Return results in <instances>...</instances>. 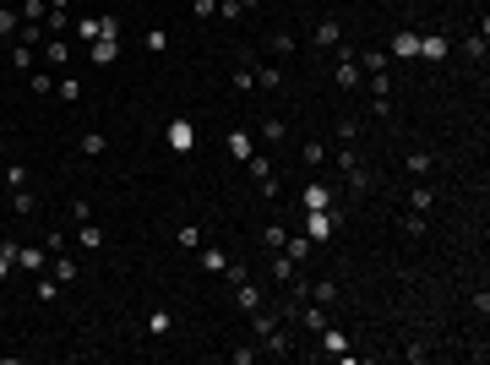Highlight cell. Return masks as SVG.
Segmentation results:
<instances>
[{
	"mask_svg": "<svg viewBox=\"0 0 490 365\" xmlns=\"http://www.w3.org/2000/svg\"><path fill=\"white\" fill-rule=\"evenodd\" d=\"M392 55H403V61H408V55H420V33H408V27H403V33L392 39Z\"/></svg>",
	"mask_w": 490,
	"mask_h": 365,
	"instance_id": "16",
	"label": "cell"
},
{
	"mask_svg": "<svg viewBox=\"0 0 490 365\" xmlns=\"http://www.w3.org/2000/svg\"><path fill=\"white\" fill-rule=\"evenodd\" d=\"M322 159H327V147H322V142H306V163H310V169H316Z\"/></svg>",
	"mask_w": 490,
	"mask_h": 365,
	"instance_id": "41",
	"label": "cell"
},
{
	"mask_svg": "<svg viewBox=\"0 0 490 365\" xmlns=\"http://www.w3.org/2000/svg\"><path fill=\"white\" fill-rule=\"evenodd\" d=\"M463 55H469V61H485V33H469V39H463Z\"/></svg>",
	"mask_w": 490,
	"mask_h": 365,
	"instance_id": "26",
	"label": "cell"
},
{
	"mask_svg": "<svg viewBox=\"0 0 490 365\" xmlns=\"http://www.w3.org/2000/svg\"><path fill=\"white\" fill-rule=\"evenodd\" d=\"M306 300L332 305V300H338V284H332V278H316V284H306Z\"/></svg>",
	"mask_w": 490,
	"mask_h": 365,
	"instance_id": "7",
	"label": "cell"
},
{
	"mask_svg": "<svg viewBox=\"0 0 490 365\" xmlns=\"http://www.w3.org/2000/svg\"><path fill=\"white\" fill-rule=\"evenodd\" d=\"M408 175H430V153H408Z\"/></svg>",
	"mask_w": 490,
	"mask_h": 365,
	"instance_id": "38",
	"label": "cell"
},
{
	"mask_svg": "<svg viewBox=\"0 0 490 365\" xmlns=\"http://www.w3.org/2000/svg\"><path fill=\"white\" fill-rule=\"evenodd\" d=\"M327 6H338V0H327Z\"/></svg>",
	"mask_w": 490,
	"mask_h": 365,
	"instance_id": "46",
	"label": "cell"
},
{
	"mask_svg": "<svg viewBox=\"0 0 490 365\" xmlns=\"http://www.w3.org/2000/svg\"><path fill=\"white\" fill-rule=\"evenodd\" d=\"M229 153H234V159H251V153H256L251 131H229Z\"/></svg>",
	"mask_w": 490,
	"mask_h": 365,
	"instance_id": "13",
	"label": "cell"
},
{
	"mask_svg": "<svg viewBox=\"0 0 490 365\" xmlns=\"http://www.w3.org/2000/svg\"><path fill=\"white\" fill-rule=\"evenodd\" d=\"M224 262H229V256L218 251V245H213V251H202V273H224Z\"/></svg>",
	"mask_w": 490,
	"mask_h": 365,
	"instance_id": "27",
	"label": "cell"
},
{
	"mask_svg": "<svg viewBox=\"0 0 490 365\" xmlns=\"http://www.w3.org/2000/svg\"><path fill=\"white\" fill-rule=\"evenodd\" d=\"M267 354H272V360H289V354H294V344H289L284 327H272V333H267Z\"/></svg>",
	"mask_w": 490,
	"mask_h": 365,
	"instance_id": "8",
	"label": "cell"
},
{
	"mask_svg": "<svg viewBox=\"0 0 490 365\" xmlns=\"http://www.w3.org/2000/svg\"><path fill=\"white\" fill-rule=\"evenodd\" d=\"M447 49H452V39H441V33L420 39V55H425V61H447Z\"/></svg>",
	"mask_w": 490,
	"mask_h": 365,
	"instance_id": "9",
	"label": "cell"
},
{
	"mask_svg": "<svg viewBox=\"0 0 490 365\" xmlns=\"http://www.w3.org/2000/svg\"><path fill=\"white\" fill-rule=\"evenodd\" d=\"M6 185H11V191H17V185H27V169H22V163H6Z\"/></svg>",
	"mask_w": 490,
	"mask_h": 365,
	"instance_id": "39",
	"label": "cell"
},
{
	"mask_svg": "<svg viewBox=\"0 0 490 365\" xmlns=\"http://www.w3.org/2000/svg\"><path fill=\"white\" fill-rule=\"evenodd\" d=\"M338 87H365V71H360V61H338Z\"/></svg>",
	"mask_w": 490,
	"mask_h": 365,
	"instance_id": "6",
	"label": "cell"
},
{
	"mask_svg": "<svg viewBox=\"0 0 490 365\" xmlns=\"http://www.w3.org/2000/svg\"><path fill=\"white\" fill-rule=\"evenodd\" d=\"M262 240L272 245V251H284V240H289V235H284V223H267V229H262Z\"/></svg>",
	"mask_w": 490,
	"mask_h": 365,
	"instance_id": "31",
	"label": "cell"
},
{
	"mask_svg": "<svg viewBox=\"0 0 490 365\" xmlns=\"http://www.w3.org/2000/svg\"><path fill=\"white\" fill-rule=\"evenodd\" d=\"M251 77H256V87H262V93H278V87H284V71H278V66H251Z\"/></svg>",
	"mask_w": 490,
	"mask_h": 365,
	"instance_id": "2",
	"label": "cell"
},
{
	"mask_svg": "<svg viewBox=\"0 0 490 365\" xmlns=\"http://www.w3.org/2000/svg\"><path fill=\"white\" fill-rule=\"evenodd\" d=\"M22 22H17V11H6V6H0V39H6V33H17Z\"/></svg>",
	"mask_w": 490,
	"mask_h": 365,
	"instance_id": "40",
	"label": "cell"
},
{
	"mask_svg": "<svg viewBox=\"0 0 490 365\" xmlns=\"http://www.w3.org/2000/svg\"><path fill=\"white\" fill-rule=\"evenodd\" d=\"M103 147H109V142H103V137H99V131H82V153H87V159H99V153H103Z\"/></svg>",
	"mask_w": 490,
	"mask_h": 365,
	"instance_id": "24",
	"label": "cell"
},
{
	"mask_svg": "<svg viewBox=\"0 0 490 365\" xmlns=\"http://www.w3.org/2000/svg\"><path fill=\"white\" fill-rule=\"evenodd\" d=\"M55 93H61L65 104H77V99H82V82H77V77H61V82H55Z\"/></svg>",
	"mask_w": 490,
	"mask_h": 365,
	"instance_id": "22",
	"label": "cell"
},
{
	"mask_svg": "<svg viewBox=\"0 0 490 365\" xmlns=\"http://www.w3.org/2000/svg\"><path fill=\"white\" fill-rule=\"evenodd\" d=\"M142 49H153V55H163V49H169V33H163V27H153V33H147V39H142Z\"/></svg>",
	"mask_w": 490,
	"mask_h": 365,
	"instance_id": "30",
	"label": "cell"
},
{
	"mask_svg": "<svg viewBox=\"0 0 490 365\" xmlns=\"http://www.w3.org/2000/svg\"><path fill=\"white\" fill-rule=\"evenodd\" d=\"M272 278H284V284H289V278H294V262H289L284 251H278V256H272Z\"/></svg>",
	"mask_w": 490,
	"mask_h": 365,
	"instance_id": "34",
	"label": "cell"
},
{
	"mask_svg": "<svg viewBox=\"0 0 490 365\" xmlns=\"http://www.w3.org/2000/svg\"><path fill=\"white\" fill-rule=\"evenodd\" d=\"M49 11H71V0H49Z\"/></svg>",
	"mask_w": 490,
	"mask_h": 365,
	"instance_id": "43",
	"label": "cell"
},
{
	"mask_svg": "<svg viewBox=\"0 0 490 365\" xmlns=\"http://www.w3.org/2000/svg\"><path fill=\"white\" fill-rule=\"evenodd\" d=\"M338 39H344V27H338L332 17H327V22H316V33H310V44H316V49H332Z\"/></svg>",
	"mask_w": 490,
	"mask_h": 365,
	"instance_id": "3",
	"label": "cell"
},
{
	"mask_svg": "<svg viewBox=\"0 0 490 365\" xmlns=\"http://www.w3.org/2000/svg\"><path fill=\"white\" fill-rule=\"evenodd\" d=\"M77 240H82V251H99V245H103V229H99V223H82Z\"/></svg>",
	"mask_w": 490,
	"mask_h": 365,
	"instance_id": "19",
	"label": "cell"
},
{
	"mask_svg": "<svg viewBox=\"0 0 490 365\" xmlns=\"http://www.w3.org/2000/svg\"><path fill=\"white\" fill-rule=\"evenodd\" d=\"M11 61H17V71H33V44H11Z\"/></svg>",
	"mask_w": 490,
	"mask_h": 365,
	"instance_id": "23",
	"label": "cell"
},
{
	"mask_svg": "<svg viewBox=\"0 0 490 365\" xmlns=\"http://www.w3.org/2000/svg\"><path fill=\"white\" fill-rule=\"evenodd\" d=\"M27 87H33V93H55V77H49V71H33V77H27Z\"/></svg>",
	"mask_w": 490,
	"mask_h": 365,
	"instance_id": "32",
	"label": "cell"
},
{
	"mask_svg": "<svg viewBox=\"0 0 490 365\" xmlns=\"http://www.w3.org/2000/svg\"><path fill=\"white\" fill-rule=\"evenodd\" d=\"M44 61H49V66H65V61H71V44L49 39V44H44Z\"/></svg>",
	"mask_w": 490,
	"mask_h": 365,
	"instance_id": "18",
	"label": "cell"
},
{
	"mask_svg": "<svg viewBox=\"0 0 490 365\" xmlns=\"http://www.w3.org/2000/svg\"><path fill=\"white\" fill-rule=\"evenodd\" d=\"M322 354H338V360L348 354V349H344V333H338V327H322Z\"/></svg>",
	"mask_w": 490,
	"mask_h": 365,
	"instance_id": "14",
	"label": "cell"
},
{
	"mask_svg": "<svg viewBox=\"0 0 490 365\" xmlns=\"http://www.w3.org/2000/svg\"><path fill=\"white\" fill-rule=\"evenodd\" d=\"M251 6H256V0H218V17H224V22H240Z\"/></svg>",
	"mask_w": 490,
	"mask_h": 365,
	"instance_id": "15",
	"label": "cell"
},
{
	"mask_svg": "<svg viewBox=\"0 0 490 365\" xmlns=\"http://www.w3.org/2000/svg\"><path fill=\"white\" fill-rule=\"evenodd\" d=\"M306 235L310 240H327V235H332V213H327V207H316V213L306 218Z\"/></svg>",
	"mask_w": 490,
	"mask_h": 365,
	"instance_id": "5",
	"label": "cell"
},
{
	"mask_svg": "<svg viewBox=\"0 0 490 365\" xmlns=\"http://www.w3.org/2000/svg\"><path fill=\"white\" fill-rule=\"evenodd\" d=\"M360 71H365V77H370V71H387V55H382V49H365V61H360Z\"/></svg>",
	"mask_w": 490,
	"mask_h": 365,
	"instance_id": "28",
	"label": "cell"
},
{
	"mask_svg": "<svg viewBox=\"0 0 490 365\" xmlns=\"http://www.w3.org/2000/svg\"><path fill=\"white\" fill-rule=\"evenodd\" d=\"M175 240H180L185 251H196V245H202V229H196V223H180V235H175Z\"/></svg>",
	"mask_w": 490,
	"mask_h": 365,
	"instance_id": "25",
	"label": "cell"
},
{
	"mask_svg": "<svg viewBox=\"0 0 490 365\" xmlns=\"http://www.w3.org/2000/svg\"><path fill=\"white\" fill-rule=\"evenodd\" d=\"M191 11H196V17H213V11H218V0H191Z\"/></svg>",
	"mask_w": 490,
	"mask_h": 365,
	"instance_id": "42",
	"label": "cell"
},
{
	"mask_svg": "<svg viewBox=\"0 0 490 365\" xmlns=\"http://www.w3.org/2000/svg\"><path fill=\"white\" fill-rule=\"evenodd\" d=\"M49 267H55V278H61V284H71V278H77V262H65V256H49Z\"/></svg>",
	"mask_w": 490,
	"mask_h": 365,
	"instance_id": "29",
	"label": "cell"
},
{
	"mask_svg": "<svg viewBox=\"0 0 490 365\" xmlns=\"http://www.w3.org/2000/svg\"><path fill=\"white\" fill-rule=\"evenodd\" d=\"M55 295H61V278H44V273H39V300L49 305V300H55Z\"/></svg>",
	"mask_w": 490,
	"mask_h": 365,
	"instance_id": "35",
	"label": "cell"
},
{
	"mask_svg": "<svg viewBox=\"0 0 490 365\" xmlns=\"http://www.w3.org/2000/svg\"><path fill=\"white\" fill-rule=\"evenodd\" d=\"M0 218H6V202H0Z\"/></svg>",
	"mask_w": 490,
	"mask_h": 365,
	"instance_id": "45",
	"label": "cell"
},
{
	"mask_svg": "<svg viewBox=\"0 0 490 365\" xmlns=\"http://www.w3.org/2000/svg\"><path fill=\"white\" fill-rule=\"evenodd\" d=\"M262 137H267V142H284L289 125H284V120H262Z\"/></svg>",
	"mask_w": 490,
	"mask_h": 365,
	"instance_id": "33",
	"label": "cell"
},
{
	"mask_svg": "<svg viewBox=\"0 0 490 365\" xmlns=\"http://www.w3.org/2000/svg\"><path fill=\"white\" fill-rule=\"evenodd\" d=\"M17 267H27V273L39 278V273H44V251H39V245H17Z\"/></svg>",
	"mask_w": 490,
	"mask_h": 365,
	"instance_id": "10",
	"label": "cell"
},
{
	"mask_svg": "<svg viewBox=\"0 0 490 365\" xmlns=\"http://www.w3.org/2000/svg\"><path fill=\"white\" fill-rule=\"evenodd\" d=\"M430 202H436L430 185H414V191H408V213H430Z\"/></svg>",
	"mask_w": 490,
	"mask_h": 365,
	"instance_id": "12",
	"label": "cell"
},
{
	"mask_svg": "<svg viewBox=\"0 0 490 365\" xmlns=\"http://www.w3.org/2000/svg\"><path fill=\"white\" fill-rule=\"evenodd\" d=\"M39 197H33V191H27V185H17V191H11V213H22V218H33V213H39Z\"/></svg>",
	"mask_w": 490,
	"mask_h": 365,
	"instance_id": "4",
	"label": "cell"
},
{
	"mask_svg": "<svg viewBox=\"0 0 490 365\" xmlns=\"http://www.w3.org/2000/svg\"><path fill=\"white\" fill-rule=\"evenodd\" d=\"M77 33H82L87 44H93V39H103V17H82V22H77Z\"/></svg>",
	"mask_w": 490,
	"mask_h": 365,
	"instance_id": "21",
	"label": "cell"
},
{
	"mask_svg": "<svg viewBox=\"0 0 490 365\" xmlns=\"http://www.w3.org/2000/svg\"><path fill=\"white\" fill-rule=\"evenodd\" d=\"M0 159H6V137H0Z\"/></svg>",
	"mask_w": 490,
	"mask_h": 365,
	"instance_id": "44",
	"label": "cell"
},
{
	"mask_svg": "<svg viewBox=\"0 0 490 365\" xmlns=\"http://www.w3.org/2000/svg\"><path fill=\"white\" fill-rule=\"evenodd\" d=\"M284 256H289V262H306V256H310V235H294V240H284Z\"/></svg>",
	"mask_w": 490,
	"mask_h": 365,
	"instance_id": "17",
	"label": "cell"
},
{
	"mask_svg": "<svg viewBox=\"0 0 490 365\" xmlns=\"http://www.w3.org/2000/svg\"><path fill=\"white\" fill-rule=\"evenodd\" d=\"M306 207L316 213V207H327V185H306Z\"/></svg>",
	"mask_w": 490,
	"mask_h": 365,
	"instance_id": "36",
	"label": "cell"
},
{
	"mask_svg": "<svg viewBox=\"0 0 490 365\" xmlns=\"http://www.w3.org/2000/svg\"><path fill=\"white\" fill-rule=\"evenodd\" d=\"M163 137H169V147H175V153H191V147H196V131H191V120H175Z\"/></svg>",
	"mask_w": 490,
	"mask_h": 365,
	"instance_id": "1",
	"label": "cell"
},
{
	"mask_svg": "<svg viewBox=\"0 0 490 365\" xmlns=\"http://www.w3.org/2000/svg\"><path fill=\"white\" fill-rule=\"evenodd\" d=\"M44 6H49V0H22V22H39Z\"/></svg>",
	"mask_w": 490,
	"mask_h": 365,
	"instance_id": "37",
	"label": "cell"
},
{
	"mask_svg": "<svg viewBox=\"0 0 490 365\" xmlns=\"http://www.w3.org/2000/svg\"><path fill=\"white\" fill-rule=\"evenodd\" d=\"M267 49H272V55H294V49H300V39H294V33H272V39H267Z\"/></svg>",
	"mask_w": 490,
	"mask_h": 365,
	"instance_id": "20",
	"label": "cell"
},
{
	"mask_svg": "<svg viewBox=\"0 0 490 365\" xmlns=\"http://www.w3.org/2000/svg\"><path fill=\"white\" fill-rule=\"evenodd\" d=\"M115 55H120V44H115V33H103V39H93V61H99V66H109Z\"/></svg>",
	"mask_w": 490,
	"mask_h": 365,
	"instance_id": "11",
	"label": "cell"
}]
</instances>
